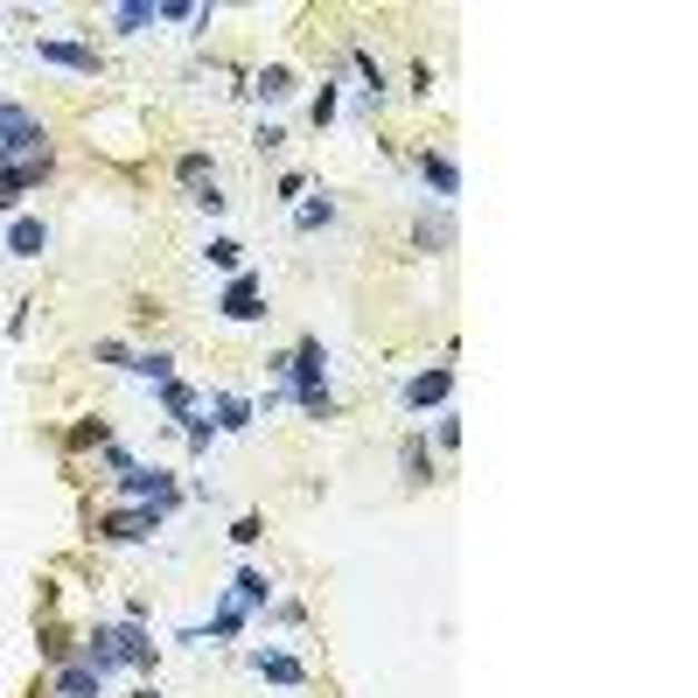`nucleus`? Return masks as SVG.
<instances>
[{"mask_svg": "<svg viewBox=\"0 0 698 698\" xmlns=\"http://www.w3.org/2000/svg\"><path fill=\"white\" fill-rule=\"evenodd\" d=\"M203 258H210L217 273H245V245L238 238H210V245H203Z\"/></svg>", "mask_w": 698, "mask_h": 698, "instance_id": "28", "label": "nucleus"}, {"mask_svg": "<svg viewBox=\"0 0 698 698\" xmlns=\"http://www.w3.org/2000/svg\"><path fill=\"white\" fill-rule=\"evenodd\" d=\"M245 622H252V615L224 593V601L210 608V629H203V642H238V636H245Z\"/></svg>", "mask_w": 698, "mask_h": 698, "instance_id": "20", "label": "nucleus"}, {"mask_svg": "<svg viewBox=\"0 0 698 698\" xmlns=\"http://www.w3.org/2000/svg\"><path fill=\"white\" fill-rule=\"evenodd\" d=\"M134 698H161V685H140V691H134Z\"/></svg>", "mask_w": 698, "mask_h": 698, "instance_id": "37", "label": "nucleus"}, {"mask_svg": "<svg viewBox=\"0 0 698 698\" xmlns=\"http://www.w3.org/2000/svg\"><path fill=\"white\" fill-rule=\"evenodd\" d=\"M399 469H405V489H433V448H426V433H405V441H399Z\"/></svg>", "mask_w": 698, "mask_h": 698, "instance_id": "16", "label": "nucleus"}, {"mask_svg": "<svg viewBox=\"0 0 698 698\" xmlns=\"http://www.w3.org/2000/svg\"><path fill=\"white\" fill-rule=\"evenodd\" d=\"M106 441H112V426H106V420H77V426L63 433V448H70V454H85V448H106Z\"/></svg>", "mask_w": 698, "mask_h": 698, "instance_id": "27", "label": "nucleus"}, {"mask_svg": "<svg viewBox=\"0 0 698 698\" xmlns=\"http://www.w3.org/2000/svg\"><path fill=\"white\" fill-rule=\"evenodd\" d=\"M258 538H266V524H258V517L245 510V517H238V524H230V545H258Z\"/></svg>", "mask_w": 698, "mask_h": 698, "instance_id": "34", "label": "nucleus"}, {"mask_svg": "<svg viewBox=\"0 0 698 698\" xmlns=\"http://www.w3.org/2000/svg\"><path fill=\"white\" fill-rule=\"evenodd\" d=\"M29 49H36V63H49V70H70V77H98V70H106L91 42H70V36H36Z\"/></svg>", "mask_w": 698, "mask_h": 698, "instance_id": "7", "label": "nucleus"}, {"mask_svg": "<svg viewBox=\"0 0 698 698\" xmlns=\"http://www.w3.org/2000/svg\"><path fill=\"white\" fill-rule=\"evenodd\" d=\"M57 698H106V678L70 657V663H57Z\"/></svg>", "mask_w": 698, "mask_h": 698, "instance_id": "19", "label": "nucleus"}, {"mask_svg": "<svg viewBox=\"0 0 698 698\" xmlns=\"http://www.w3.org/2000/svg\"><path fill=\"white\" fill-rule=\"evenodd\" d=\"M405 85H412V98H433V63H412Z\"/></svg>", "mask_w": 698, "mask_h": 698, "instance_id": "35", "label": "nucleus"}, {"mask_svg": "<svg viewBox=\"0 0 698 698\" xmlns=\"http://www.w3.org/2000/svg\"><path fill=\"white\" fill-rule=\"evenodd\" d=\"M335 112H343V77H322V91H315V106H307V119H315V126H335Z\"/></svg>", "mask_w": 698, "mask_h": 698, "instance_id": "24", "label": "nucleus"}, {"mask_svg": "<svg viewBox=\"0 0 698 698\" xmlns=\"http://www.w3.org/2000/svg\"><path fill=\"white\" fill-rule=\"evenodd\" d=\"M154 0H126V8H106V29H119V36H140V29H154Z\"/></svg>", "mask_w": 698, "mask_h": 698, "instance_id": "22", "label": "nucleus"}, {"mask_svg": "<svg viewBox=\"0 0 698 698\" xmlns=\"http://www.w3.org/2000/svg\"><path fill=\"white\" fill-rule=\"evenodd\" d=\"M98 469H106V475L119 482V475H134V469H140V461H134V448H119V441H106V448H98Z\"/></svg>", "mask_w": 698, "mask_h": 698, "instance_id": "29", "label": "nucleus"}, {"mask_svg": "<svg viewBox=\"0 0 698 698\" xmlns=\"http://www.w3.org/2000/svg\"><path fill=\"white\" fill-rule=\"evenodd\" d=\"M245 91L258 98V106H287V98L301 91V77H294L287 63H258V70L245 77Z\"/></svg>", "mask_w": 698, "mask_h": 698, "instance_id": "13", "label": "nucleus"}, {"mask_svg": "<svg viewBox=\"0 0 698 698\" xmlns=\"http://www.w3.org/2000/svg\"><path fill=\"white\" fill-rule=\"evenodd\" d=\"M412 252H426V258L454 252V210H441V203H420V217H412Z\"/></svg>", "mask_w": 698, "mask_h": 698, "instance_id": "10", "label": "nucleus"}, {"mask_svg": "<svg viewBox=\"0 0 698 698\" xmlns=\"http://www.w3.org/2000/svg\"><path fill=\"white\" fill-rule=\"evenodd\" d=\"M154 399H161V412H168V420H161L168 433H183V426L196 420V405H203V399H196V384H183V377H168V384H154Z\"/></svg>", "mask_w": 698, "mask_h": 698, "instance_id": "15", "label": "nucleus"}, {"mask_svg": "<svg viewBox=\"0 0 698 698\" xmlns=\"http://www.w3.org/2000/svg\"><path fill=\"white\" fill-rule=\"evenodd\" d=\"M134 377L168 384V377H175V356H168V350H134Z\"/></svg>", "mask_w": 698, "mask_h": 698, "instance_id": "26", "label": "nucleus"}, {"mask_svg": "<svg viewBox=\"0 0 698 698\" xmlns=\"http://www.w3.org/2000/svg\"><path fill=\"white\" fill-rule=\"evenodd\" d=\"M0 252H14V258H42V252H49V224H42V217H14V224H8V238H0Z\"/></svg>", "mask_w": 698, "mask_h": 698, "instance_id": "17", "label": "nucleus"}, {"mask_svg": "<svg viewBox=\"0 0 698 698\" xmlns=\"http://www.w3.org/2000/svg\"><path fill=\"white\" fill-rule=\"evenodd\" d=\"M217 315H224L230 328L258 322V315H266V279H258V273H230V287H224V301H217Z\"/></svg>", "mask_w": 698, "mask_h": 698, "instance_id": "8", "label": "nucleus"}, {"mask_svg": "<svg viewBox=\"0 0 698 698\" xmlns=\"http://www.w3.org/2000/svg\"><path fill=\"white\" fill-rule=\"evenodd\" d=\"M287 399L307 412V420H335V392H328V350H322V335H301V343H294Z\"/></svg>", "mask_w": 698, "mask_h": 698, "instance_id": "2", "label": "nucleus"}, {"mask_svg": "<svg viewBox=\"0 0 698 698\" xmlns=\"http://www.w3.org/2000/svg\"><path fill=\"white\" fill-rule=\"evenodd\" d=\"M335 217H343V203H335V196H301L294 203V230H328Z\"/></svg>", "mask_w": 698, "mask_h": 698, "instance_id": "21", "label": "nucleus"}, {"mask_svg": "<svg viewBox=\"0 0 698 698\" xmlns=\"http://www.w3.org/2000/svg\"><path fill=\"white\" fill-rule=\"evenodd\" d=\"M252 670L266 685H279V691H307V663L294 650H273V642H266V650H252Z\"/></svg>", "mask_w": 698, "mask_h": 698, "instance_id": "11", "label": "nucleus"}, {"mask_svg": "<svg viewBox=\"0 0 698 698\" xmlns=\"http://www.w3.org/2000/svg\"><path fill=\"white\" fill-rule=\"evenodd\" d=\"M175 183H217V161L203 147H189V154H175Z\"/></svg>", "mask_w": 698, "mask_h": 698, "instance_id": "25", "label": "nucleus"}, {"mask_svg": "<svg viewBox=\"0 0 698 698\" xmlns=\"http://www.w3.org/2000/svg\"><path fill=\"white\" fill-rule=\"evenodd\" d=\"M161 524H168L161 510H147V503H119V510H106V517L91 524V538H98V545H147V538L161 531Z\"/></svg>", "mask_w": 698, "mask_h": 698, "instance_id": "4", "label": "nucleus"}, {"mask_svg": "<svg viewBox=\"0 0 698 698\" xmlns=\"http://www.w3.org/2000/svg\"><path fill=\"white\" fill-rule=\"evenodd\" d=\"M154 657H161V642L147 636V622H98L91 636H85V650H77V663H91L98 678H119V670H154Z\"/></svg>", "mask_w": 698, "mask_h": 698, "instance_id": "1", "label": "nucleus"}, {"mask_svg": "<svg viewBox=\"0 0 698 698\" xmlns=\"http://www.w3.org/2000/svg\"><path fill=\"white\" fill-rule=\"evenodd\" d=\"M420 183H426V203L454 210V196H461V168H454V154H441V147H420Z\"/></svg>", "mask_w": 698, "mask_h": 698, "instance_id": "9", "label": "nucleus"}, {"mask_svg": "<svg viewBox=\"0 0 698 698\" xmlns=\"http://www.w3.org/2000/svg\"><path fill=\"white\" fill-rule=\"evenodd\" d=\"M252 147H258V154H279V147H287V126H279V119H258Z\"/></svg>", "mask_w": 698, "mask_h": 698, "instance_id": "32", "label": "nucleus"}, {"mask_svg": "<svg viewBox=\"0 0 698 698\" xmlns=\"http://www.w3.org/2000/svg\"><path fill=\"white\" fill-rule=\"evenodd\" d=\"M420 433H426V448H441V454H454V448H461V412H454V405H448V412H433V420H426Z\"/></svg>", "mask_w": 698, "mask_h": 698, "instance_id": "23", "label": "nucleus"}, {"mask_svg": "<svg viewBox=\"0 0 698 698\" xmlns=\"http://www.w3.org/2000/svg\"><path fill=\"white\" fill-rule=\"evenodd\" d=\"M112 489H119L126 503H147V510H161V517H175V503H183V475H175V469H147V461H140L134 475H119Z\"/></svg>", "mask_w": 698, "mask_h": 698, "instance_id": "5", "label": "nucleus"}, {"mask_svg": "<svg viewBox=\"0 0 698 698\" xmlns=\"http://www.w3.org/2000/svg\"><path fill=\"white\" fill-rule=\"evenodd\" d=\"M21 161H49V126L21 98L0 91V168H21Z\"/></svg>", "mask_w": 698, "mask_h": 698, "instance_id": "3", "label": "nucleus"}, {"mask_svg": "<svg viewBox=\"0 0 698 698\" xmlns=\"http://www.w3.org/2000/svg\"><path fill=\"white\" fill-rule=\"evenodd\" d=\"M230 601H238L245 615H266L273 601H279V587H273V573H258V566H238V573H230Z\"/></svg>", "mask_w": 698, "mask_h": 698, "instance_id": "12", "label": "nucleus"}, {"mask_svg": "<svg viewBox=\"0 0 698 698\" xmlns=\"http://www.w3.org/2000/svg\"><path fill=\"white\" fill-rule=\"evenodd\" d=\"M189 203H196L203 217H224V210H230V196H224L217 183H196V189H189Z\"/></svg>", "mask_w": 698, "mask_h": 698, "instance_id": "30", "label": "nucleus"}, {"mask_svg": "<svg viewBox=\"0 0 698 698\" xmlns=\"http://www.w3.org/2000/svg\"><path fill=\"white\" fill-rule=\"evenodd\" d=\"M307 196V175H279V203H301Z\"/></svg>", "mask_w": 698, "mask_h": 698, "instance_id": "36", "label": "nucleus"}, {"mask_svg": "<svg viewBox=\"0 0 698 698\" xmlns=\"http://www.w3.org/2000/svg\"><path fill=\"white\" fill-rule=\"evenodd\" d=\"M49 175H57V161H21V168H0V210H14L29 189H42Z\"/></svg>", "mask_w": 698, "mask_h": 698, "instance_id": "14", "label": "nucleus"}, {"mask_svg": "<svg viewBox=\"0 0 698 698\" xmlns=\"http://www.w3.org/2000/svg\"><path fill=\"white\" fill-rule=\"evenodd\" d=\"M252 420H258L252 399H238V392H210V426H217V433H245Z\"/></svg>", "mask_w": 698, "mask_h": 698, "instance_id": "18", "label": "nucleus"}, {"mask_svg": "<svg viewBox=\"0 0 698 698\" xmlns=\"http://www.w3.org/2000/svg\"><path fill=\"white\" fill-rule=\"evenodd\" d=\"M183 433H189V454H210V441H224V433H217L210 420H189Z\"/></svg>", "mask_w": 698, "mask_h": 698, "instance_id": "33", "label": "nucleus"}, {"mask_svg": "<svg viewBox=\"0 0 698 698\" xmlns=\"http://www.w3.org/2000/svg\"><path fill=\"white\" fill-rule=\"evenodd\" d=\"M448 399H454V364H433V371H420V377H405V392H399V405L412 412V420L448 412Z\"/></svg>", "mask_w": 698, "mask_h": 698, "instance_id": "6", "label": "nucleus"}, {"mask_svg": "<svg viewBox=\"0 0 698 698\" xmlns=\"http://www.w3.org/2000/svg\"><path fill=\"white\" fill-rule=\"evenodd\" d=\"M91 364H112V371H134V350H126V343H112V335H106V343H91Z\"/></svg>", "mask_w": 698, "mask_h": 698, "instance_id": "31", "label": "nucleus"}]
</instances>
